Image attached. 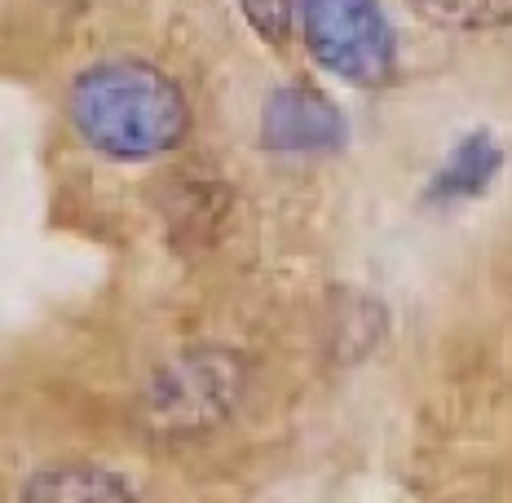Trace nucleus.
<instances>
[{
    "label": "nucleus",
    "instance_id": "2",
    "mask_svg": "<svg viewBox=\"0 0 512 503\" xmlns=\"http://www.w3.org/2000/svg\"><path fill=\"white\" fill-rule=\"evenodd\" d=\"M248 384V362L230 349H186L168 358L137 398V424L155 442H190L226 424Z\"/></svg>",
    "mask_w": 512,
    "mask_h": 503
},
{
    "label": "nucleus",
    "instance_id": "3",
    "mask_svg": "<svg viewBox=\"0 0 512 503\" xmlns=\"http://www.w3.org/2000/svg\"><path fill=\"white\" fill-rule=\"evenodd\" d=\"M296 31L314 62L349 84H384L398 62V40L376 0H296Z\"/></svg>",
    "mask_w": 512,
    "mask_h": 503
},
{
    "label": "nucleus",
    "instance_id": "4",
    "mask_svg": "<svg viewBox=\"0 0 512 503\" xmlns=\"http://www.w3.org/2000/svg\"><path fill=\"white\" fill-rule=\"evenodd\" d=\"M261 137L274 155H332L345 146V120L318 89L283 84L265 98Z\"/></svg>",
    "mask_w": 512,
    "mask_h": 503
},
{
    "label": "nucleus",
    "instance_id": "1",
    "mask_svg": "<svg viewBox=\"0 0 512 503\" xmlns=\"http://www.w3.org/2000/svg\"><path fill=\"white\" fill-rule=\"evenodd\" d=\"M67 111L84 142L120 164L159 159L190 128V106L181 89L159 67L137 58H115L80 71Z\"/></svg>",
    "mask_w": 512,
    "mask_h": 503
},
{
    "label": "nucleus",
    "instance_id": "6",
    "mask_svg": "<svg viewBox=\"0 0 512 503\" xmlns=\"http://www.w3.org/2000/svg\"><path fill=\"white\" fill-rule=\"evenodd\" d=\"M407 5L451 31H495L512 23V0H407Z\"/></svg>",
    "mask_w": 512,
    "mask_h": 503
},
{
    "label": "nucleus",
    "instance_id": "7",
    "mask_svg": "<svg viewBox=\"0 0 512 503\" xmlns=\"http://www.w3.org/2000/svg\"><path fill=\"white\" fill-rule=\"evenodd\" d=\"M239 9L256 36L270 45H283L287 31L296 27V0H239Z\"/></svg>",
    "mask_w": 512,
    "mask_h": 503
},
{
    "label": "nucleus",
    "instance_id": "5",
    "mask_svg": "<svg viewBox=\"0 0 512 503\" xmlns=\"http://www.w3.org/2000/svg\"><path fill=\"white\" fill-rule=\"evenodd\" d=\"M27 503H102V499H133V486L98 464H62L40 468L23 486Z\"/></svg>",
    "mask_w": 512,
    "mask_h": 503
}]
</instances>
